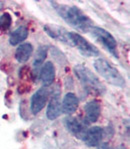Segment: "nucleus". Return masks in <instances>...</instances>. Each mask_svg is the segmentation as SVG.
Masks as SVG:
<instances>
[{"label": "nucleus", "instance_id": "nucleus-12", "mask_svg": "<svg viewBox=\"0 0 130 149\" xmlns=\"http://www.w3.org/2000/svg\"><path fill=\"white\" fill-rule=\"evenodd\" d=\"M79 100L77 96L72 92H68L67 94L64 96L63 101L61 102V109L67 115L74 113L78 108Z\"/></svg>", "mask_w": 130, "mask_h": 149}, {"label": "nucleus", "instance_id": "nucleus-10", "mask_svg": "<svg viewBox=\"0 0 130 149\" xmlns=\"http://www.w3.org/2000/svg\"><path fill=\"white\" fill-rule=\"evenodd\" d=\"M61 111H62V109H61L60 93L54 92L48 103V106H47L46 116L49 120H55L56 118H58L60 116Z\"/></svg>", "mask_w": 130, "mask_h": 149}, {"label": "nucleus", "instance_id": "nucleus-14", "mask_svg": "<svg viewBox=\"0 0 130 149\" xmlns=\"http://www.w3.org/2000/svg\"><path fill=\"white\" fill-rule=\"evenodd\" d=\"M33 53V46L31 43H22L17 47L15 52V58L19 63H24L28 61Z\"/></svg>", "mask_w": 130, "mask_h": 149}, {"label": "nucleus", "instance_id": "nucleus-1", "mask_svg": "<svg viewBox=\"0 0 130 149\" xmlns=\"http://www.w3.org/2000/svg\"><path fill=\"white\" fill-rule=\"evenodd\" d=\"M54 9L60 17L64 19L70 26L81 32H88L93 27V21L82 10L76 6L62 5V4L52 3Z\"/></svg>", "mask_w": 130, "mask_h": 149}, {"label": "nucleus", "instance_id": "nucleus-18", "mask_svg": "<svg viewBox=\"0 0 130 149\" xmlns=\"http://www.w3.org/2000/svg\"><path fill=\"white\" fill-rule=\"evenodd\" d=\"M97 149H112V148H111V146L108 143H100L98 145Z\"/></svg>", "mask_w": 130, "mask_h": 149}, {"label": "nucleus", "instance_id": "nucleus-13", "mask_svg": "<svg viewBox=\"0 0 130 149\" xmlns=\"http://www.w3.org/2000/svg\"><path fill=\"white\" fill-rule=\"evenodd\" d=\"M86 113V119L87 122L94 123L96 122L99 118L100 114H101V105L96 100H92L89 101L84 107Z\"/></svg>", "mask_w": 130, "mask_h": 149}, {"label": "nucleus", "instance_id": "nucleus-2", "mask_svg": "<svg viewBox=\"0 0 130 149\" xmlns=\"http://www.w3.org/2000/svg\"><path fill=\"white\" fill-rule=\"evenodd\" d=\"M73 70L76 77L86 91L91 93H97V94H103L105 92L104 85L88 67L82 65V64H78V65L74 66Z\"/></svg>", "mask_w": 130, "mask_h": 149}, {"label": "nucleus", "instance_id": "nucleus-8", "mask_svg": "<svg viewBox=\"0 0 130 149\" xmlns=\"http://www.w3.org/2000/svg\"><path fill=\"white\" fill-rule=\"evenodd\" d=\"M44 31L48 34L50 37L53 38V39L72 46L71 42H70V40H69V37H68V33H69V32L66 30V29L62 28V27H60V26H57V25L47 24L44 26Z\"/></svg>", "mask_w": 130, "mask_h": 149}, {"label": "nucleus", "instance_id": "nucleus-5", "mask_svg": "<svg viewBox=\"0 0 130 149\" xmlns=\"http://www.w3.org/2000/svg\"><path fill=\"white\" fill-rule=\"evenodd\" d=\"M90 31H91V33H92V35L94 36L111 54L114 55L115 57L118 56L117 52H116V49H117V42H116L115 38H114L108 31L101 28V27H97V26H93Z\"/></svg>", "mask_w": 130, "mask_h": 149}, {"label": "nucleus", "instance_id": "nucleus-19", "mask_svg": "<svg viewBox=\"0 0 130 149\" xmlns=\"http://www.w3.org/2000/svg\"><path fill=\"white\" fill-rule=\"evenodd\" d=\"M116 149H127V148L125 147L124 145H119V146H118V147L116 148Z\"/></svg>", "mask_w": 130, "mask_h": 149}, {"label": "nucleus", "instance_id": "nucleus-15", "mask_svg": "<svg viewBox=\"0 0 130 149\" xmlns=\"http://www.w3.org/2000/svg\"><path fill=\"white\" fill-rule=\"evenodd\" d=\"M28 36V28L26 26H19L15 29L9 37V43L12 46H16L18 44H21V42L26 39Z\"/></svg>", "mask_w": 130, "mask_h": 149}, {"label": "nucleus", "instance_id": "nucleus-9", "mask_svg": "<svg viewBox=\"0 0 130 149\" xmlns=\"http://www.w3.org/2000/svg\"><path fill=\"white\" fill-rule=\"evenodd\" d=\"M103 138V130L99 126L88 128L85 135L83 137V140L85 144L89 147H95L101 143V140Z\"/></svg>", "mask_w": 130, "mask_h": 149}, {"label": "nucleus", "instance_id": "nucleus-7", "mask_svg": "<svg viewBox=\"0 0 130 149\" xmlns=\"http://www.w3.org/2000/svg\"><path fill=\"white\" fill-rule=\"evenodd\" d=\"M65 126L72 135L75 137H78L80 139H83L84 135L87 131V123L85 121L79 120L78 118L68 117L65 119Z\"/></svg>", "mask_w": 130, "mask_h": 149}, {"label": "nucleus", "instance_id": "nucleus-3", "mask_svg": "<svg viewBox=\"0 0 130 149\" xmlns=\"http://www.w3.org/2000/svg\"><path fill=\"white\" fill-rule=\"evenodd\" d=\"M94 68L101 75L107 82L117 87H124L126 85L125 79L123 78L121 73L117 68H115L112 64H110L107 60L103 58H98L94 61Z\"/></svg>", "mask_w": 130, "mask_h": 149}, {"label": "nucleus", "instance_id": "nucleus-11", "mask_svg": "<svg viewBox=\"0 0 130 149\" xmlns=\"http://www.w3.org/2000/svg\"><path fill=\"white\" fill-rule=\"evenodd\" d=\"M39 77L42 84L45 87L51 85L55 78V67L51 61H47L44 65L41 67L39 72Z\"/></svg>", "mask_w": 130, "mask_h": 149}, {"label": "nucleus", "instance_id": "nucleus-4", "mask_svg": "<svg viewBox=\"0 0 130 149\" xmlns=\"http://www.w3.org/2000/svg\"><path fill=\"white\" fill-rule=\"evenodd\" d=\"M68 37H69L72 46L76 47L83 56L95 57L99 55V50L80 34L76 33V32H69Z\"/></svg>", "mask_w": 130, "mask_h": 149}, {"label": "nucleus", "instance_id": "nucleus-16", "mask_svg": "<svg viewBox=\"0 0 130 149\" xmlns=\"http://www.w3.org/2000/svg\"><path fill=\"white\" fill-rule=\"evenodd\" d=\"M47 52H48V47L47 46H40L37 50L35 59L33 62V74L36 75L40 72L41 66L44 63L45 59L47 57Z\"/></svg>", "mask_w": 130, "mask_h": 149}, {"label": "nucleus", "instance_id": "nucleus-17", "mask_svg": "<svg viewBox=\"0 0 130 149\" xmlns=\"http://www.w3.org/2000/svg\"><path fill=\"white\" fill-rule=\"evenodd\" d=\"M12 23V17L9 13H3L0 16V29L3 31L9 29Z\"/></svg>", "mask_w": 130, "mask_h": 149}, {"label": "nucleus", "instance_id": "nucleus-6", "mask_svg": "<svg viewBox=\"0 0 130 149\" xmlns=\"http://www.w3.org/2000/svg\"><path fill=\"white\" fill-rule=\"evenodd\" d=\"M49 90L47 87L43 86L38 89L31 97L30 101V109L33 114H38L39 112L44 108L47 100H48Z\"/></svg>", "mask_w": 130, "mask_h": 149}]
</instances>
